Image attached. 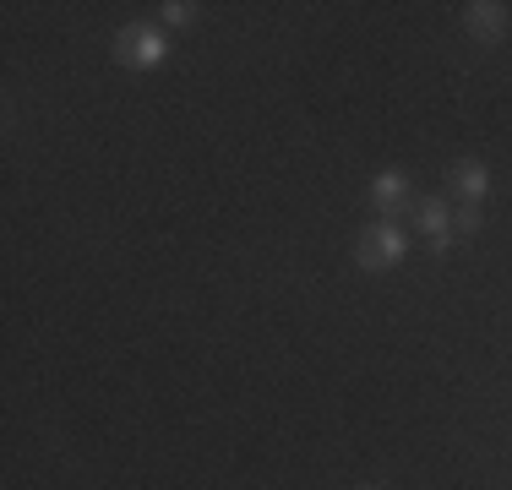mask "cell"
Wrapping results in <instances>:
<instances>
[{
  "mask_svg": "<svg viewBox=\"0 0 512 490\" xmlns=\"http://www.w3.org/2000/svg\"><path fill=\"white\" fill-rule=\"evenodd\" d=\"M169 55H175V44L158 22H131V28L115 33V60L126 71H164Z\"/></svg>",
  "mask_w": 512,
  "mask_h": 490,
  "instance_id": "obj_1",
  "label": "cell"
},
{
  "mask_svg": "<svg viewBox=\"0 0 512 490\" xmlns=\"http://www.w3.org/2000/svg\"><path fill=\"white\" fill-rule=\"evenodd\" d=\"M404 256H409V229L398 224V218H376V224L360 229L355 262L365 267V273H393Z\"/></svg>",
  "mask_w": 512,
  "mask_h": 490,
  "instance_id": "obj_2",
  "label": "cell"
},
{
  "mask_svg": "<svg viewBox=\"0 0 512 490\" xmlns=\"http://www.w3.org/2000/svg\"><path fill=\"white\" fill-rule=\"evenodd\" d=\"M463 28L480 44H502L512 33V6H502V0H474V6H463Z\"/></svg>",
  "mask_w": 512,
  "mask_h": 490,
  "instance_id": "obj_3",
  "label": "cell"
},
{
  "mask_svg": "<svg viewBox=\"0 0 512 490\" xmlns=\"http://www.w3.org/2000/svg\"><path fill=\"white\" fill-rule=\"evenodd\" d=\"M414 229L431 240L436 256H447V245H453V207H447L442 196H425V202H414Z\"/></svg>",
  "mask_w": 512,
  "mask_h": 490,
  "instance_id": "obj_4",
  "label": "cell"
},
{
  "mask_svg": "<svg viewBox=\"0 0 512 490\" xmlns=\"http://www.w3.org/2000/svg\"><path fill=\"white\" fill-rule=\"evenodd\" d=\"M453 191H458V207H480L491 196V164L485 158H458L453 164Z\"/></svg>",
  "mask_w": 512,
  "mask_h": 490,
  "instance_id": "obj_5",
  "label": "cell"
},
{
  "mask_svg": "<svg viewBox=\"0 0 512 490\" xmlns=\"http://www.w3.org/2000/svg\"><path fill=\"white\" fill-rule=\"evenodd\" d=\"M371 207L382 218L404 213V207H409V175H404V169H376V175H371Z\"/></svg>",
  "mask_w": 512,
  "mask_h": 490,
  "instance_id": "obj_6",
  "label": "cell"
},
{
  "mask_svg": "<svg viewBox=\"0 0 512 490\" xmlns=\"http://www.w3.org/2000/svg\"><path fill=\"white\" fill-rule=\"evenodd\" d=\"M197 11L202 6H191V0H164V6H158V28H191V22H197Z\"/></svg>",
  "mask_w": 512,
  "mask_h": 490,
  "instance_id": "obj_7",
  "label": "cell"
},
{
  "mask_svg": "<svg viewBox=\"0 0 512 490\" xmlns=\"http://www.w3.org/2000/svg\"><path fill=\"white\" fill-rule=\"evenodd\" d=\"M453 229H463V235H480V207H458Z\"/></svg>",
  "mask_w": 512,
  "mask_h": 490,
  "instance_id": "obj_8",
  "label": "cell"
},
{
  "mask_svg": "<svg viewBox=\"0 0 512 490\" xmlns=\"http://www.w3.org/2000/svg\"><path fill=\"white\" fill-rule=\"evenodd\" d=\"M360 490H376V485H360Z\"/></svg>",
  "mask_w": 512,
  "mask_h": 490,
  "instance_id": "obj_9",
  "label": "cell"
}]
</instances>
